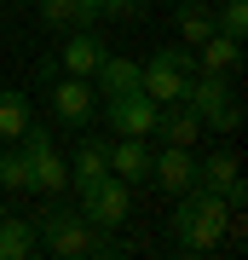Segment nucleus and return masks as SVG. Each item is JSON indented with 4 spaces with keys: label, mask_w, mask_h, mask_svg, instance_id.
I'll return each mask as SVG.
<instances>
[{
    "label": "nucleus",
    "mask_w": 248,
    "mask_h": 260,
    "mask_svg": "<svg viewBox=\"0 0 248 260\" xmlns=\"http://www.w3.org/2000/svg\"><path fill=\"white\" fill-rule=\"evenodd\" d=\"M191 75H196V47L173 41V47H162L150 64H138V87H145L156 104H173V99H185Z\"/></svg>",
    "instance_id": "obj_2"
},
{
    "label": "nucleus",
    "mask_w": 248,
    "mask_h": 260,
    "mask_svg": "<svg viewBox=\"0 0 248 260\" xmlns=\"http://www.w3.org/2000/svg\"><path fill=\"white\" fill-rule=\"evenodd\" d=\"M98 12H104V18H133L138 0H98Z\"/></svg>",
    "instance_id": "obj_23"
},
{
    "label": "nucleus",
    "mask_w": 248,
    "mask_h": 260,
    "mask_svg": "<svg viewBox=\"0 0 248 260\" xmlns=\"http://www.w3.org/2000/svg\"><path fill=\"white\" fill-rule=\"evenodd\" d=\"M23 127H29V93L6 87V93H0V145H6V139H23Z\"/></svg>",
    "instance_id": "obj_19"
},
{
    "label": "nucleus",
    "mask_w": 248,
    "mask_h": 260,
    "mask_svg": "<svg viewBox=\"0 0 248 260\" xmlns=\"http://www.w3.org/2000/svg\"><path fill=\"white\" fill-rule=\"evenodd\" d=\"M133 87H138V64H133V58L104 52V64L92 70V93H104V99H110V93H133Z\"/></svg>",
    "instance_id": "obj_16"
},
{
    "label": "nucleus",
    "mask_w": 248,
    "mask_h": 260,
    "mask_svg": "<svg viewBox=\"0 0 248 260\" xmlns=\"http://www.w3.org/2000/svg\"><path fill=\"white\" fill-rule=\"evenodd\" d=\"M214 29H220V35H248V0H220V6H214Z\"/></svg>",
    "instance_id": "obj_21"
},
{
    "label": "nucleus",
    "mask_w": 248,
    "mask_h": 260,
    "mask_svg": "<svg viewBox=\"0 0 248 260\" xmlns=\"http://www.w3.org/2000/svg\"><path fill=\"white\" fill-rule=\"evenodd\" d=\"M150 133H162V145H196V139H202V116H196L185 99H173V104L156 110V127H150Z\"/></svg>",
    "instance_id": "obj_12"
},
{
    "label": "nucleus",
    "mask_w": 248,
    "mask_h": 260,
    "mask_svg": "<svg viewBox=\"0 0 248 260\" xmlns=\"http://www.w3.org/2000/svg\"><path fill=\"white\" fill-rule=\"evenodd\" d=\"M92 104H98V93H92L87 75L52 81V116H58V127H87V121H92Z\"/></svg>",
    "instance_id": "obj_8"
},
{
    "label": "nucleus",
    "mask_w": 248,
    "mask_h": 260,
    "mask_svg": "<svg viewBox=\"0 0 248 260\" xmlns=\"http://www.w3.org/2000/svg\"><path fill=\"white\" fill-rule=\"evenodd\" d=\"M35 243H41V232L23 220V214H0V260H23V254H35Z\"/></svg>",
    "instance_id": "obj_18"
},
{
    "label": "nucleus",
    "mask_w": 248,
    "mask_h": 260,
    "mask_svg": "<svg viewBox=\"0 0 248 260\" xmlns=\"http://www.w3.org/2000/svg\"><path fill=\"white\" fill-rule=\"evenodd\" d=\"M41 237H46V249H52L58 260H75V254H87V220H81V208H52V214H46V220H41Z\"/></svg>",
    "instance_id": "obj_9"
},
{
    "label": "nucleus",
    "mask_w": 248,
    "mask_h": 260,
    "mask_svg": "<svg viewBox=\"0 0 248 260\" xmlns=\"http://www.w3.org/2000/svg\"><path fill=\"white\" fill-rule=\"evenodd\" d=\"M104 52H110V47H104L92 29H69V35H64V52H58V70H64V75H87V81H92V70L104 64Z\"/></svg>",
    "instance_id": "obj_10"
},
{
    "label": "nucleus",
    "mask_w": 248,
    "mask_h": 260,
    "mask_svg": "<svg viewBox=\"0 0 248 260\" xmlns=\"http://www.w3.org/2000/svg\"><path fill=\"white\" fill-rule=\"evenodd\" d=\"M225 225H231V208L220 203V191H202V185H191V191L179 197L173 220H167V237H173L179 249L202 254V249H214V243L225 237Z\"/></svg>",
    "instance_id": "obj_1"
},
{
    "label": "nucleus",
    "mask_w": 248,
    "mask_h": 260,
    "mask_svg": "<svg viewBox=\"0 0 248 260\" xmlns=\"http://www.w3.org/2000/svg\"><path fill=\"white\" fill-rule=\"evenodd\" d=\"M156 110L162 104L145 93V87H133V93H110L104 99V121H110L116 133H133V139H145L150 127H156Z\"/></svg>",
    "instance_id": "obj_6"
},
{
    "label": "nucleus",
    "mask_w": 248,
    "mask_h": 260,
    "mask_svg": "<svg viewBox=\"0 0 248 260\" xmlns=\"http://www.w3.org/2000/svg\"><path fill=\"white\" fill-rule=\"evenodd\" d=\"M196 70H208V75H237L242 70V41L237 35H220V29H214V35L202 41V47H196Z\"/></svg>",
    "instance_id": "obj_13"
},
{
    "label": "nucleus",
    "mask_w": 248,
    "mask_h": 260,
    "mask_svg": "<svg viewBox=\"0 0 248 260\" xmlns=\"http://www.w3.org/2000/svg\"><path fill=\"white\" fill-rule=\"evenodd\" d=\"M18 145H23V156H29V191H46V197L69 191V156H58V150H52V133H46V127L29 121Z\"/></svg>",
    "instance_id": "obj_4"
},
{
    "label": "nucleus",
    "mask_w": 248,
    "mask_h": 260,
    "mask_svg": "<svg viewBox=\"0 0 248 260\" xmlns=\"http://www.w3.org/2000/svg\"><path fill=\"white\" fill-rule=\"evenodd\" d=\"M0 185L6 191H29V156H23V145L18 150H0Z\"/></svg>",
    "instance_id": "obj_22"
},
{
    "label": "nucleus",
    "mask_w": 248,
    "mask_h": 260,
    "mask_svg": "<svg viewBox=\"0 0 248 260\" xmlns=\"http://www.w3.org/2000/svg\"><path fill=\"white\" fill-rule=\"evenodd\" d=\"M150 179L167 191V197H185L196 185V156H191V145H162V150H150Z\"/></svg>",
    "instance_id": "obj_7"
},
{
    "label": "nucleus",
    "mask_w": 248,
    "mask_h": 260,
    "mask_svg": "<svg viewBox=\"0 0 248 260\" xmlns=\"http://www.w3.org/2000/svg\"><path fill=\"white\" fill-rule=\"evenodd\" d=\"M110 174L116 179H150V145L145 139H133V133H116L110 139Z\"/></svg>",
    "instance_id": "obj_14"
},
{
    "label": "nucleus",
    "mask_w": 248,
    "mask_h": 260,
    "mask_svg": "<svg viewBox=\"0 0 248 260\" xmlns=\"http://www.w3.org/2000/svg\"><path fill=\"white\" fill-rule=\"evenodd\" d=\"M173 29L185 47H202V41L214 35V6H202V0H179L173 6Z\"/></svg>",
    "instance_id": "obj_17"
},
{
    "label": "nucleus",
    "mask_w": 248,
    "mask_h": 260,
    "mask_svg": "<svg viewBox=\"0 0 248 260\" xmlns=\"http://www.w3.org/2000/svg\"><path fill=\"white\" fill-rule=\"evenodd\" d=\"M41 18L52 29H92L104 12H98V0H41Z\"/></svg>",
    "instance_id": "obj_15"
},
{
    "label": "nucleus",
    "mask_w": 248,
    "mask_h": 260,
    "mask_svg": "<svg viewBox=\"0 0 248 260\" xmlns=\"http://www.w3.org/2000/svg\"><path fill=\"white\" fill-rule=\"evenodd\" d=\"M185 104H191V110L202 116V127H214V133H237L242 127V104L231 99V81H225V75L196 70L191 87H185Z\"/></svg>",
    "instance_id": "obj_3"
},
{
    "label": "nucleus",
    "mask_w": 248,
    "mask_h": 260,
    "mask_svg": "<svg viewBox=\"0 0 248 260\" xmlns=\"http://www.w3.org/2000/svg\"><path fill=\"white\" fill-rule=\"evenodd\" d=\"M127 208H133V185H127V179H116V174H104L98 185L81 191V220L98 225V232H116V225L127 220Z\"/></svg>",
    "instance_id": "obj_5"
},
{
    "label": "nucleus",
    "mask_w": 248,
    "mask_h": 260,
    "mask_svg": "<svg viewBox=\"0 0 248 260\" xmlns=\"http://www.w3.org/2000/svg\"><path fill=\"white\" fill-rule=\"evenodd\" d=\"M110 174V139H81L69 156V191L81 197L87 185H98V179Z\"/></svg>",
    "instance_id": "obj_11"
},
{
    "label": "nucleus",
    "mask_w": 248,
    "mask_h": 260,
    "mask_svg": "<svg viewBox=\"0 0 248 260\" xmlns=\"http://www.w3.org/2000/svg\"><path fill=\"white\" fill-rule=\"evenodd\" d=\"M231 179H237V156H231V150H214L208 162H196V185L202 191H225Z\"/></svg>",
    "instance_id": "obj_20"
}]
</instances>
